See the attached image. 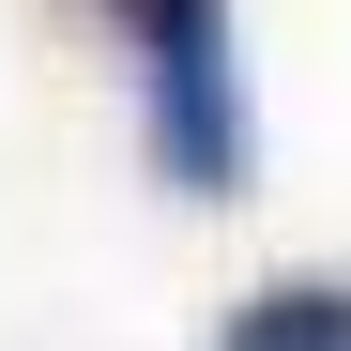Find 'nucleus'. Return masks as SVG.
Here are the masks:
<instances>
[{"label":"nucleus","instance_id":"nucleus-1","mask_svg":"<svg viewBox=\"0 0 351 351\" xmlns=\"http://www.w3.org/2000/svg\"><path fill=\"white\" fill-rule=\"evenodd\" d=\"M138 62H153V168L184 199H245V46H229V0H138Z\"/></svg>","mask_w":351,"mask_h":351},{"label":"nucleus","instance_id":"nucleus-2","mask_svg":"<svg viewBox=\"0 0 351 351\" xmlns=\"http://www.w3.org/2000/svg\"><path fill=\"white\" fill-rule=\"evenodd\" d=\"M214 351H351V290L336 275H275L260 306H229Z\"/></svg>","mask_w":351,"mask_h":351}]
</instances>
